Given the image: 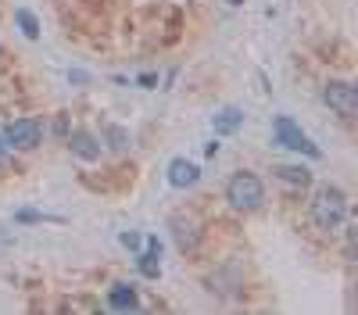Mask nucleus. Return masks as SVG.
I'll use <instances>...</instances> for the list:
<instances>
[{"mask_svg":"<svg viewBox=\"0 0 358 315\" xmlns=\"http://www.w3.org/2000/svg\"><path fill=\"white\" fill-rule=\"evenodd\" d=\"M4 143H8V151L15 147V151H36L40 147V136H43V122L40 119H15V122H8L4 126Z\"/></svg>","mask_w":358,"mask_h":315,"instance_id":"5","label":"nucleus"},{"mask_svg":"<svg viewBox=\"0 0 358 315\" xmlns=\"http://www.w3.org/2000/svg\"><path fill=\"white\" fill-rule=\"evenodd\" d=\"M322 101H326V108H330L337 119H344V122H355V115H358V90L351 82H344V79H330L322 86Z\"/></svg>","mask_w":358,"mask_h":315,"instance_id":"4","label":"nucleus"},{"mask_svg":"<svg viewBox=\"0 0 358 315\" xmlns=\"http://www.w3.org/2000/svg\"><path fill=\"white\" fill-rule=\"evenodd\" d=\"M226 205L233 212H258L265 205V183L255 176V172H233L226 183Z\"/></svg>","mask_w":358,"mask_h":315,"instance_id":"1","label":"nucleus"},{"mask_svg":"<svg viewBox=\"0 0 358 315\" xmlns=\"http://www.w3.org/2000/svg\"><path fill=\"white\" fill-rule=\"evenodd\" d=\"M0 54H4V50H0Z\"/></svg>","mask_w":358,"mask_h":315,"instance_id":"22","label":"nucleus"},{"mask_svg":"<svg viewBox=\"0 0 358 315\" xmlns=\"http://www.w3.org/2000/svg\"><path fill=\"white\" fill-rule=\"evenodd\" d=\"M344 219H348V197H344V190L322 186L312 197V222L322 229V233H334V229L344 226Z\"/></svg>","mask_w":358,"mask_h":315,"instance_id":"2","label":"nucleus"},{"mask_svg":"<svg viewBox=\"0 0 358 315\" xmlns=\"http://www.w3.org/2000/svg\"><path fill=\"white\" fill-rule=\"evenodd\" d=\"M69 147H72V154L83 158V161H97V158H101V140L90 133V129H76V133L69 136Z\"/></svg>","mask_w":358,"mask_h":315,"instance_id":"10","label":"nucleus"},{"mask_svg":"<svg viewBox=\"0 0 358 315\" xmlns=\"http://www.w3.org/2000/svg\"><path fill=\"white\" fill-rule=\"evenodd\" d=\"M204 154H208V158H215V154H219V140H212V143H208V147H204Z\"/></svg>","mask_w":358,"mask_h":315,"instance_id":"18","label":"nucleus"},{"mask_svg":"<svg viewBox=\"0 0 358 315\" xmlns=\"http://www.w3.org/2000/svg\"><path fill=\"white\" fill-rule=\"evenodd\" d=\"M108 140H111V147H115V151H126V147H129V136L118 129V126H108Z\"/></svg>","mask_w":358,"mask_h":315,"instance_id":"15","label":"nucleus"},{"mask_svg":"<svg viewBox=\"0 0 358 315\" xmlns=\"http://www.w3.org/2000/svg\"><path fill=\"white\" fill-rule=\"evenodd\" d=\"M208 286H212V294H236V291H244V272L236 262H226L219 265L212 276H208Z\"/></svg>","mask_w":358,"mask_h":315,"instance_id":"6","label":"nucleus"},{"mask_svg":"<svg viewBox=\"0 0 358 315\" xmlns=\"http://www.w3.org/2000/svg\"><path fill=\"white\" fill-rule=\"evenodd\" d=\"M118 240H122V247H129V251H140V247H143V237L136 233V229H126Z\"/></svg>","mask_w":358,"mask_h":315,"instance_id":"16","label":"nucleus"},{"mask_svg":"<svg viewBox=\"0 0 358 315\" xmlns=\"http://www.w3.org/2000/svg\"><path fill=\"white\" fill-rule=\"evenodd\" d=\"M15 22H18V29L25 33V40H40V18L29 11V8H18L15 11Z\"/></svg>","mask_w":358,"mask_h":315,"instance_id":"14","label":"nucleus"},{"mask_svg":"<svg viewBox=\"0 0 358 315\" xmlns=\"http://www.w3.org/2000/svg\"><path fill=\"white\" fill-rule=\"evenodd\" d=\"M143 244H147V251H140V258H136V272L143 279H158L162 276V244H158V237H147Z\"/></svg>","mask_w":358,"mask_h":315,"instance_id":"9","label":"nucleus"},{"mask_svg":"<svg viewBox=\"0 0 358 315\" xmlns=\"http://www.w3.org/2000/svg\"><path fill=\"white\" fill-rule=\"evenodd\" d=\"M244 108H236V104H226V108H219L215 111V119H212V129H215V136H233V133H241L244 129Z\"/></svg>","mask_w":358,"mask_h":315,"instance_id":"8","label":"nucleus"},{"mask_svg":"<svg viewBox=\"0 0 358 315\" xmlns=\"http://www.w3.org/2000/svg\"><path fill=\"white\" fill-rule=\"evenodd\" d=\"M108 308L111 312H136L140 298H136V286L133 283H115L108 291Z\"/></svg>","mask_w":358,"mask_h":315,"instance_id":"11","label":"nucleus"},{"mask_svg":"<svg viewBox=\"0 0 358 315\" xmlns=\"http://www.w3.org/2000/svg\"><path fill=\"white\" fill-rule=\"evenodd\" d=\"M273 140H276V147L308 154V158H322V147H315V140L297 126L290 115H276V119H273Z\"/></svg>","mask_w":358,"mask_h":315,"instance_id":"3","label":"nucleus"},{"mask_svg":"<svg viewBox=\"0 0 358 315\" xmlns=\"http://www.w3.org/2000/svg\"><path fill=\"white\" fill-rule=\"evenodd\" d=\"M165 176H169V183H172L176 190H190V186H197V180H201V168H197V161H190V158H172Z\"/></svg>","mask_w":358,"mask_h":315,"instance_id":"7","label":"nucleus"},{"mask_svg":"<svg viewBox=\"0 0 358 315\" xmlns=\"http://www.w3.org/2000/svg\"><path fill=\"white\" fill-rule=\"evenodd\" d=\"M172 229H176V244H179V251H194V247H197L201 233H197V222H194V219L176 215V219H172Z\"/></svg>","mask_w":358,"mask_h":315,"instance_id":"12","label":"nucleus"},{"mask_svg":"<svg viewBox=\"0 0 358 315\" xmlns=\"http://www.w3.org/2000/svg\"><path fill=\"white\" fill-rule=\"evenodd\" d=\"M226 4H233V8H236V4H244V0H226Z\"/></svg>","mask_w":358,"mask_h":315,"instance_id":"21","label":"nucleus"},{"mask_svg":"<svg viewBox=\"0 0 358 315\" xmlns=\"http://www.w3.org/2000/svg\"><path fill=\"white\" fill-rule=\"evenodd\" d=\"M69 79H72V82H86L90 75H86V72H69Z\"/></svg>","mask_w":358,"mask_h":315,"instance_id":"19","label":"nucleus"},{"mask_svg":"<svg viewBox=\"0 0 358 315\" xmlns=\"http://www.w3.org/2000/svg\"><path fill=\"white\" fill-rule=\"evenodd\" d=\"M8 158V143H4V136H0V161Z\"/></svg>","mask_w":358,"mask_h":315,"instance_id":"20","label":"nucleus"},{"mask_svg":"<svg viewBox=\"0 0 358 315\" xmlns=\"http://www.w3.org/2000/svg\"><path fill=\"white\" fill-rule=\"evenodd\" d=\"M15 219H18V222H40L43 215H40V212H18Z\"/></svg>","mask_w":358,"mask_h":315,"instance_id":"17","label":"nucleus"},{"mask_svg":"<svg viewBox=\"0 0 358 315\" xmlns=\"http://www.w3.org/2000/svg\"><path fill=\"white\" fill-rule=\"evenodd\" d=\"M273 172H276L283 183H290V186H308L312 183V172L301 168V165H276Z\"/></svg>","mask_w":358,"mask_h":315,"instance_id":"13","label":"nucleus"}]
</instances>
